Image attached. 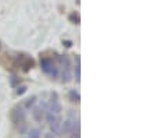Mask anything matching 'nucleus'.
I'll return each instance as SVG.
<instances>
[{
	"label": "nucleus",
	"mask_w": 156,
	"mask_h": 138,
	"mask_svg": "<svg viewBox=\"0 0 156 138\" xmlns=\"http://www.w3.org/2000/svg\"><path fill=\"white\" fill-rule=\"evenodd\" d=\"M41 69L45 74L50 76L53 80H56L58 77V69L56 67V64L53 63L52 59H49V57H42L41 59Z\"/></svg>",
	"instance_id": "obj_1"
},
{
	"label": "nucleus",
	"mask_w": 156,
	"mask_h": 138,
	"mask_svg": "<svg viewBox=\"0 0 156 138\" xmlns=\"http://www.w3.org/2000/svg\"><path fill=\"white\" fill-rule=\"evenodd\" d=\"M10 119H11V122L14 124H20V123H23L27 120V112L25 109L21 108V106H16V108L10 112Z\"/></svg>",
	"instance_id": "obj_2"
},
{
	"label": "nucleus",
	"mask_w": 156,
	"mask_h": 138,
	"mask_svg": "<svg viewBox=\"0 0 156 138\" xmlns=\"http://www.w3.org/2000/svg\"><path fill=\"white\" fill-rule=\"evenodd\" d=\"M46 109H48L46 103H41L39 106H34L32 108V117L36 123H42V120H45Z\"/></svg>",
	"instance_id": "obj_3"
},
{
	"label": "nucleus",
	"mask_w": 156,
	"mask_h": 138,
	"mask_svg": "<svg viewBox=\"0 0 156 138\" xmlns=\"http://www.w3.org/2000/svg\"><path fill=\"white\" fill-rule=\"evenodd\" d=\"M74 122H75V119L67 117L63 123H60V133H62V135H68L70 133H71L73 126H74Z\"/></svg>",
	"instance_id": "obj_4"
},
{
	"label": "nucleus",
	"mask_w": 156,
	"mask_h": 138,
	"mask_svg": "<svg viewBox=\"0 0 156 138\" xmlns=\"http://www.w3.org/2000/svg\"><path fill=\"white\" fill-rule=\"evenodd\" d=\"M48 109H49V112L55 113V115H57V116L63 112V106H62V103L57 101V98H55V99L50 101V103L48 105Z\"/></svg>",
	"instance_id": "obj_5"
},
{
	"label": "nucleus",
	"mask_w": 156,
	"mask_h": 138,
	"mask_svg": "<svg viewBox=\"0 0 156 138\" xmlns=\"http://www.w3.org/2000/svg\"><path fill=\"white\" fill-rule=\"evenodd\" d=\"M21 59V67H23V70L24 71H28L29 69H32L34 66H35V62H34V59H31V57H28V56H21L20 57Z\"/></svg>",
	"instance_id": "obj_6"
},
{
	"label": "nucleus",
	"mask_w": 156,
	"mask_h": 138,
	"mask_svg": "<svg viewBox=\"0 0 156 138\" xmlns=\"http://www.w3.org/2000/svg\"><path fill=\"white\" fill-rule=\"evenodd\" d=\"M74 77H75V81L80 82L81 81V57L80 55L75 56V67H74Z\"/></svg>",
	"instance_id": "obj_7"
},
{
	"label": "nucleus",
	"mask_w": 156,
	"mask_h": 138,
	"mask_svg": "<svg viewBox=\"0 0 156 138\" xmlns=\"http://www.w3.org/2000/svg\"><path fill=\"white\" fill-rule=\"evenodd\" d=\"M68 135H70V138H81V124H80V120H75L74 122L73 130Z\"/></svg>",
	"instance_id": "obj_8"
},
{
	"label": "nucleus",
	"mask_w": 156,
	"mask_h": 138,
	"mask_svg": "<svg viewBox=\"0 0 156 138\" xmlns=\"http://www.w3.org/2000/svg\"><path fill=\"white\" fill-rule=\"evenodd\" d=\"M50 133H52L53 135H56V137H62V133H60V119H56L53 123H50Z\"/></svg>",
	"instance_id": "obj_9"
},
{
	"label": "nucleus",
	"mask_w": 156,
	"mask_h": 138,
	"mask_svg": "<svg viewBox=\"0 0 156 138\" xmlns=\"http://www.w3.org/2000/svg\"><path fill=\"white\" fill-rule=\"evenodd\" d=\"M62 80H63V82H70L73 80V70H71V67H63V70H62Z\"/></svg>",
	"instance_id": "obj_10"
},
{
	"label": "nucleus",
	"mask_w": 156,
	"mask_h": 138,
	"mask_svg": "<svg viewBox=\"0 0 156 138\" xmlns=\"http://www.w3.org/2000/svg\"><path fill=\"white\" fill-rule=\"evenodd\" d=\"M68 101L71 103H78L81 101V95H80V92L77 89H71V91L68 92Z\"/></svg>",
	"instance_id": "obj_11"
},
{
	"label": "nucleus",
	"mask_w": 156,
	"mask_h": 138,
	"mask_svg": "<svg viewBox=\"0 0 156 138\" xmlns=\"http://www.w3.org/2000/svg\"><path fill=\"white\" fill-rule=\"evenodd\" d=\"M42 137V131L39 128H31L28 130V138H41Z\"/></svg>",
	"instance_id": "obj_12"
},
{
	"label": "nucleus",
	"mask_w": 156,
	"mask_h": 138,
	"mask_svg": "<svg viewBox=\"0 0 156 138\" xmlns=\"http://www.w3.org/2000/svg\"><path fill=\"white\" fill-rule=\"evenodd\" d=\"M35 103H36V96H31V98L25 99L24 106H25V109H32L35 106Z\"/></svg>",
	"instance_id": "obj_13"
},
{
	"label": "nucleus",
	"mask_w": 156,
	"mask_h": 138,
	"mask_svg": "<svg viewBox=\"0 0 156 138\" xmlns=\"http://www.w3.org/2000/svg\"><path fill=\"white\" fill-rule=\"evenodd\" d=\"M68 20L71 21L73 24H77L78 25V24L81 23V17H80V14L78 13H71L70 16H68Z\"/></svg>",
	"instance_id": "obj_14"
},
{
	"label": "nucleus",
	"mask_w": 156,
	"mask_h": 138,
	"mask_svg": "<svg viewBox=\"0 0 156 138\" xmlns=\"http://www.w3.org/2000/svg\"><path fill=\"white\" fill-rule=\"evenodd\" d=\"M57 119V115H55V113H52V112H46V115H45V120L48 122V124H50V123H53Z\"/></svg>",
	"instance_id": "obj_15"
},
{
	"label": "nucleus",
	"mask_w": 156,
	"mask_h": 138,
	"mask_svg": "<svg viewBox=\"0 0 156 138\" xmlns=\"http://www.w3.org/2000/svg\"><path fill=\"white\" fill-rule=\"evenodd\" d=\"M27 89H28V88H27V85H18V87H17V95H18V96H23L24 95V94H25V92H27Z\"/></svg>",
	"instance_id": "obj_16"
},
{
	"label": "nucleus",
	"mask_w": 156,
	"mask_h": 138,
	"mask_svg": "<svg viewBox=\"0 0 156 138\" xmlns=\"http://www.w3.org/2000/svg\"><path fill=\"white\" fill-rule=\"evenodd\" d=\"M17 128H18V131L21 133V134H24V133L27 131L28 126H27V123H25V122H23V123H20V124H17Z\"/></svg>",
	"instance_id": "obj_17"
},
{
	"label": "nucleus",
	"mask_w": 156,
	"mask_h": 138,
	"mask_svg": "<svg viewBox=\"0 0 156 138\" xmlns=\"http://www.w3.org/2000/svg\"><path fill=\"white\" fill-rule=\"evenodd\" d=\"M17 82H18V80H17V77H11V87H16L17 85Z\"/></svg>",
	"instance_id": "obj_18"
},
{
	"label": "nucleus",
	"mask_w": 156,
	"mask_h": 138,
	"mask_svg": "<svg viewBox=\"0 0 156 138\" xmlns=\"http://www.w3.org/2000/svg\"><path fill=\"white\" fill-rule=\"evenodd\" d=\"M45 138H56V135H53L52 133H46V134H45Z\"/></svg>",
	"instance_id": "obj_19"
},
{
	"label": "nucleus",
	"mask_w": 156,
	"mask_h": 138,
	"mask_svg": "<svg viewBox=\"0 0 156 138\" xmlns=\"http://www.w3.org/2000/svg\"><path fill=\"white\" fill-rule=\"evenodd\" d=\"M64 45L67 46V48H70V46H71V42H70V41H66V42H64Z\"/></svg>",
	"instance_id": "obj_20"
}]
</instances>
